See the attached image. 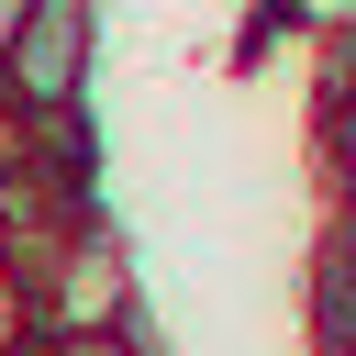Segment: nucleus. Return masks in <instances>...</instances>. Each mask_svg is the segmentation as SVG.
<instances>
[{"label": "nucleus", "mask_w": 356, "mask_h": 356, "mask_svg": "<svg viewBox=\"0 0 356 356\" xmlns=\"http://www.w3.org/2000/svg\"><path fill=\"white\" fill-rule=\"evenodd\" d=\"M89 56H100V0H33L22 33H11V56H0V100L22 122L78 111L89 100Z\"/></svg>", "instance_id": "1"}, {"label": "nucleus", "mask_w": 356, "mask_h": 356, "mask_svg": "<svg viewBox=\"0 0 356 356\" xmlns=\"http://www.w3.org/2000/svg\"><path fill=\"white\" fill-rule=\"evenodd\" d=\"M22 278H33V323L44 334H134V267H122V245L100 222L44 245V256H22Z\"/></svg>", "instance_id": "2"}, {"label": "nucleus", "mask_w": 356, "mask_h": 356, "mask_svg": "<svg viewBox=\"0 0 356 356\" xmlns=\"http://www.w3.org/2000/svg\"><path fill=\"white\" fill-rule=\"evenodd\" d=\"M44 345V323H33V278L0 256V356H33Z\"/></svg>", "instance_id": "3"}, {"label": "nucleus", "mask_w": 356, "mask_h": 356, "mask_svg": "<svg viewBox=\"0 0 356 356\" xmlns=\"http://www.w3.org/2000/svg\"><path fill=\"white\" fill-rule=\"evenodd\" d=\"M33 356H145V345H134V334H44Z\"/></svg>", "instance_id": "4"}, {"label": "nucleus", "mask_w": 356, "mask_h": 356, "mask_svg": "<svg viewBox=\"0 0 356 356\" xmlns=\"http://www.w3.org/2000/svg\"><path fill=\"white\" fill-rule=\"evenodd\" d=\"M334 156H345V178H356V78L334 89Z\"/></svg>", "instance_id": "5"}, {"label": "nucleus", "mask_w": 356, "mask_h": 356, "mask_svg": "<svg viewBox=\"0 0 356 356\" xmlns=\"http://www.w3.org/2000/svg\"><path fill=\"white\" fill-rule=\"evenodd\" d=\"M22 11H33V0H0V56H11V33H22Z\"/></svg>", "instance_id": "6"}, {"label": "nucleus", "mask_w": 356, "mask_h": 356, "mask_svg": "<svg viewBox=\"0 0 356 356\" xmlns=\"http://www.w3.org/2000/svg\"><path fill=\"white\" fill-rule=\"evenodd\" d=\"M0 256H11V189H0Z\"/></svg>", "instance_id": "7"}]
</instances>
